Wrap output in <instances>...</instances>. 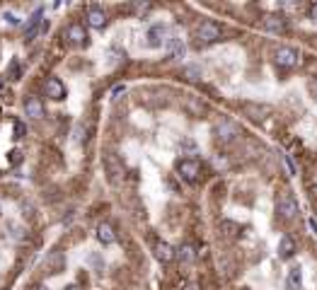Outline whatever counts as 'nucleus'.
I'll use <instances>...</instances> for the list:
<instances>
[{
	"label": "nucleus",
	"mask_w": 317,
	"mask_h": 290,
	"mask_svg": "<svg viewBox=\"0 0 317 290\" xmlns=\"http://www.w3.org/2000/svg\"><path fill=\"white\" fill-rule=\"evenodd\" d=\"M196 39H199L201 44H213V41L221 39V27H218L216 22H211V19H204V22L196 27Z\"/></svg>",
	"instance_id": "nucleus-1"
},
{
	"label": "nucleus",
	"mask_w": 317,
	"mask_h": 290,
	"mask_svg": "<svg viewBox=\"0 0 317 290\" xmlns=\"http://www.w3.org/2000/svg\"><path fill=\"white\" fill-rule=\"evenodd\" d=\"M216 136H218V141L230 143V141H235V138L240 136V126H238L235 121H230V119H221V121L216 124Z\"/></svg>",
	"instance_id": "nucleus-2"
},
{
	"label": "nucleus",
	"mask_w": 317,
	"mask_h": 290,
	"mask_svg": "<svg viewBox=\"0 0 317 290\" xmlns=\"http://www.w3.org/2000/svg\"><path fill=\"white\" fill-rule=\"evenodd\" d=\"M177 172H179V177L184 181H196L199 179V174H201V164L196 162V160H191V157H187V160H179L177 162Z\"/></svg>",
	"instance_id": "nucleus-3"
},
{
	"label": "nucleus",
	"mask_w": 317,
	"mask_h": 290,
	"mask_svg": "<svg viewBox=\"0 0 317 290\" xmlns=\"http://www.w3.org/2000/svg\"><path fill=\"white\" fill-rule=\"evenodd\" d=\"M298 58H300L298 51L291 49V46H279L276 54H274V61H276L279 68H293V66H298Z\"/></svg>",
	"instance_id": "nucleus-4"
},
{
	"label": "nucleus",
	"mask_w": 317,
	"mask_h": 290,
	"mask_svg": "<svg viewBox=\"0 0 317 290\" xmlns=\"http://www.w3.org/2000/svg\"><path fill=\"white\" fill-rule=\"evenodd\" d=\"M276 211H279V216L283 220H293V218L298 216V201L293 199L291 194H283L276 203Z\"/></svg>",
	"instance_id": "nucleus-5"
},
{
	"label": "nucleus",
	"mask_w": 317,
	"mask_h": 290,
	"mask_svg": "<svg viewBox=\"0 0 317 290\" xmlns=\"http://www.w3.org/2000/svg\"><path fill=\"white\" fill-rule=\"evenodd\" d=\"M44 94L49 97V99H54V102H61V99H66V85H63V80L61 77H49L46 82H44Z\"/></svg>",
	"instance_id": "nucleus-6"
},
{
	"label": "nucleus",
	"mask_w": 317,
	"mask_h": 290,
	"mask_svg": "<svg viewBox=\"0 0 317 290\" xmlns=\"http://www.w3.org/2000/svg\"><path fill=\"white\" fill-rule=\"evenodd\" d=\"M146 39H148L146 44H148L150 49H160L162 44H167V39H169L167 27H165V24H153L148 29V34H146Z\"/></svg>",
	"instance_id": "nucleus-7"
},
{
	"label": "nucleus",
	"mask_w": 317,
	"mask_h": 290,
	"mask_svg": "<svg viewBox=\"0 0 317 290\" xmlns=\"http://www.w3.org/2000/svg\"><path fill=\"white\" fill-rule=\"evenodd\" d=\"M66 39H68V44H73V46H87V32H85V27L82 24H71L68 27V32H66Z\"/></svg>",
	"instance_id": "nucleus-8"
},
{
	"label": "nucleus",
	"mask_w": 317,
	"mask_h": 290,
	"mask_svg": "<svg viewBox=\"0 0 317 290\" xmlns=\"http://www.w3.org/2000/svg\"><path fill=\"white\" fill-rule=\"evenodd\" d=\"M24 114L29 116V119H41L44 116V102L39 99V97H27L24 99Z\"/></svg>",
	"instance_id": "nucleus-9"
},
{
	"label": "nucleus",
	"mask_w": 317,
	"mask_h": 290,
	"mask_svg": "<svg viewBox=\"0 0 317 290\" xmlns=\"http://www.w3.org/2000/svg\"><path fill=\"white\" fill-rule=\"evenodd\" d=\"M167 51H169V58H172V61H182L184 54H187V46H184V41H182L179 36H169Z\"/></svg>",
	"instance_id": "nucleus-10"
},
{
	"label": "nucleus",
	"mask_w": 317,
	"mask_h": 290,
	"mask_svg": "<svg viewBox=\"0 0 317 290\" xmlns=\"http://www.w3.org/2000/svg\"><path fill=\"white\" fill-rule=\"evenodd\" d=\"M264 29L271 32V34H283V32L288 29V24H286V19L279 17V15H269V17H264Z\"/></svg>",
	"instance_id": "nucleus-11"
},
{
	"label": "nucleus",
	"mask_w": 317,
	"mask_h": 290,
	"mask_svg": "<svg viewBox=\"0 0 317 290\" xmlns=\"http://www.w3.org/2000/svg\"><path fill=\"white\" fill-rule=\"evenodd\" d=\"M87 24L94 27V29H102V27L107 24V12H104L102 7H97V5L90 7V10H87Z\"/></svg>",
	"instance_id": "nucleus-12"
},
{
	"label": "nucleus",
	"mask_w": 317,
	"mask_h": 290,
	"mask_svg": "<svg viewBox=\"0 0 317 290\" xmlns=\"http://www.w3.org/2000/svg\"><path fill=\"white\" fill-rule=\"evenodd\" d=\"M174 256H177V252L169 247L167 242H155V259H158V261H162V264H169Z\"/></svg>",
	"instance_id": "nucleus-13"
},
{
	"label": "nucleus",
	"mask_w": 317,
	"mask_h": 290,
	"mask_svg": "<svg viewBox=\"0 0 317 290\" xmlns=\"http://www.w3.org/2000/svg\"><path fill=\"white\" fill-rule=\"evenodd\" d=\"M97 239L102 242V244H112L114 239H116V232H114V227L109 222H102V225H97Z\"/></svg>",
	"instance_id": "nucleus-14"
},
{
	"label": "nucleus",
	"mask_w": 317,
	"mask_h": 290,
	"mask_svg": "<svg viewBox=\"0 0 317 290\" xmlns=\"http://www.w3.org/2000/svg\"><path fill=\"white\" fill-rule=\"evenodd\" d=\"M296 242H293V237H281V242H279V256L281 259H291L293 254H296Z\"/></svg>",
	"instance_id": "nucleus-15"
},
{
	"label": "nucleus",
	"mask_w": 317,
	"mask_h": 290,
	"mask_svg": "<svg viewBox=\"0 0 317 290\" xmlns=\"http://www.w3.org/2000/svg\"><path fill=\"white\" fill-rule=\"evenodd\" d=\"M39 29H41V15L37 12V15H32L29 22L24 24V39H27V41H32V39L39 34Z\"/></svg>",
	"instance_id": "nucleus-16"
},
{
	"label": "nucleus",
	"mask_w": 317,
	"mask_h": 290,
	"mask_svg": "<svg viewBox=\"0 0 317 290\" xmlns=\"http://www.w3.org/2000/svg\"><path fill=\"white\" fill-rule=\"evenodd\" d=\"M300 286H303V271H300V269H291V271H288V278H286V288L300 290Z\"/></svg>",
	"instance_id": "nucleus-17"
},
{
	"label": "nucleus",
	"mask_w": 317,
	"mask_h": 290,
	"mask_svg": "<svg viewBox=\"0 0 317 290\" xmlns=\"http://www.w3.org/2000/svg\"><path fill=\"white\" fill-rule=\"evenodd\" d=\"M269 111H271V109L264 107V104H244V114L252 116V119H264Z\"/></svg>",
	"instance_id": "nucleus-18"
},
{
	"label": "nucleus",
	"mask_w": 317,
	"mask_h": 290,
	"mask_svg": "<svg viewBox=\"0 0 317 290\" xmlns=\"http://www.w3.org/2000/svg\"><path fill=\"white\" fill-rule=\"evenodd\" d=\"M177 259H179L182 264H191V261L196 259V252H194V247H191V244H182V247L177 249Z\"/></svg>",
	"instance_id": "nucleus-19"
},
{
	"label": "nucleus",
	"mask_w": 317,
	"mask_h": 290,
	"mask_svg": "<svg viewBox=\"0 0 317 290\" xmlns=\"http://www.w3.org/2000/svg\"><path fill=\"white\" fill-rule=\"evenodd\" d=\"M184 75H187L189 80L196 82V80H201V68H199V66H187V68H184Z\"/></svg>",
	"instance_id": "nucleus-20"
},
{
	"label": "nucleus",
	"mask_w": 317,
	"mask_h": 290,
	"mask_svg": "<svg viewBox=\"0 0 317 290\" xmlns=\"http://www.w3.org/2000/svg\"><path fill=\"white\" fill-rule=\"evenodd\" d=\"M12 133H15V138H24V133H27V126H24L22 121H17V124L12 126Z\"/></svg>",
	"instance_id": "nucleus-21"
},
{
	"label": "nucleus",
	"mask_w": 317,
	"mask_h": 290,
	"mask_svg": "<svg viewBox=\"0 0 317 290\" xmlns=\"http://www.w3.org/2000/svg\"><path fill=\"white\" fill-rule=\"evenodd\" d=\"M310 19H315V22H317V2L310 7Z\"/></svg>",
	"instance_id": "nucleus-22"
},
{
	"label": "nucleus",
	"mask_w": 317,
	"mask_h": 290,
	"mask_svg": "<svg viewBox=\"0 0 317 290\" xmlns=\"http://www.w3.org/2000/svg\"><path fill=\"white\" fill-rule=\"evenodd\" d=\"M5 19H7L10 24H17V19H15V15H10V12H5Z\"/></svg>",
	"instance_id": "nucleus-23"
},
{
	"label": "nucleus",
	"mask_w": 317,
	"mask_h": 290,
	"mask_svg": "<svg viewBox=\"0 0 317 290\" xmlns=\"http://www.w3.org/2000/svg\"><path fill=\"white\" fill-rule=\"evenodd\" d=\"M124 90H126V87H124V85H119V87H114V90H112V94H121Z\"/></svg>",
	"instance_id": "nucleus-24"
},
{
	"label": "nucleus",
	"mask_w": 317,
	"mask_h": 290,
	"mask_svg": "<svg viewBox=\"0 0 317 290\" xmlns=\"http://www.w3.org/2000/svg\"><path fill=\"white\" fill-rule=\"evenodd\" d=\"M184 290H199V286H196V283H189V286H187Z\"/></svg>",
	"instance_id": "nucleus-25"
},
{
	"label": "nucleus",
	"mask_w": 317,
	"mask_h": 290,
	"mask_svg": "<svg viewBox=\"0 0 317 290\" xmlns=\"http://www.w3.org/2000/svg\"><path fill=\"white\" fill-rule=\"evenodd\" d=\"M66 290H80V288H78V286H68V288H66Z\"/></svg>",
	"instance_id": "nucleus-26"
},
{
	"label": "nucleus",
	"mask_w": 317,
	"mask_h": 290,
	"mask_svg": "<svg viewBox=\"0 0 317 290\" xmlns=\"http://www.w3.org/2000/svg\"><path fill=\"white\" fill-rule=\"evenodd\" d=\"M39 290H51V288H46V286H41V288H39Z\"/></svg>",
	"instance_id": "nucleus-27"
}]
</instances>
